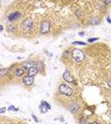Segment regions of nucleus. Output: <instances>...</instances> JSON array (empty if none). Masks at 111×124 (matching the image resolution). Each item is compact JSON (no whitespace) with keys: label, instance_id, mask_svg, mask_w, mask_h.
<instances>
[{"label":"nucleus","instance_id":"obj_1","mask_svg":"<svg viewBox=\"0 0 111 124\" xmlns=\"http://www.w3.org/2000/svg\"><path fill=\"white\" fill-rule=\"evenodd\" d=\"M72 57L75 61L79 63V62H82L85 58V56H84V53L82 50H80L78 48H75V49L72 50Z\"/></svg>","mask_w":111,"mask_h":124},{"label":"nucleus","instance_id":"obj_2","mask_svg":"<svg viewBox=\"0 0 111 124\" xmlns=\"http://www.w3.org/2000/svg\"><path fill=\"white\" fill-rule=\"evenodd\" d=\"M58 91H59V93L61 95H64L66 96H73V89L70 86H68L67 84H63V83L60 84L59 87H58Z\"/></svg>","mask_w":111,"mask_h":124},{"label":"nucleus","instance_id":"obj_3","mask_svg":"<svg viewBox=\"0 0 111 124\" xmlns=\"http://www.w3.org/2000/svg\"><path fill=\"white\" fill-rule=\"evenodd\" d=\"M33 25H34V22H33L32 18H30V17H29V18H26V19L22 22V24H21L23 30H27V31L31 30V29L33 28Z\"/></svg>","mask_w":111,"mask_h":124},{"label":"nucleus","instance_id":"obj_4","mask_svg":"<svg viewBox=\"0 0 111 124\" xmlns=\"http://www.w3.org/2000/svg\"><path fill=\"white\" fill-rule=\"evenodd\" d=\"M62 77H63V79H64L66 82L76 84V82H75V80H74V78H73V76H72L71 73H70L68 70H65V72H64V73H63V74H62Z\"/></svg>","mask_w":111,"mask_h":124},{"label":"nucleus","instance_id":"obj_5","mask_svg":"<svg viewBox=\"0 0 111 124\" xmlns=\"http://www.w3.org/2000/svg\"><path fill=\"white\" fill-rule=\"evenodd\" d=\"M49 110H51V105H50L47 101L42 100L41 103H40V105H39V111H40L41 113L45 114V113H47Z\"/></svg>","mask_w":111,"mask_h":124},{"label":"nucleus","instance_id":"obj_6","mask_svg":"<svg viewBox=\"0 0 111 124\" xmlns=\"http://www.w3.org/2000/svg\"><path fill=\"white\" fill-rule=\"evenodd\" d=\"M49 30H50V23L48 21L41 22V24H40V33L42 34H47L49 32Z\"/></svg>","mask_w":111,"mask_h":124},{"label":"nucleus","instance_id":"obj_7","mask_svg":"<svg viewBox=\"0 0 111 124\" xmlns=\"http://www.w3.org/2000/svg\"><path fill=\"white\" fill-rule=\"evenodd\" d=\"M34 81H35L34 76H29V75H27V76H24V77L22 78V82H23L25 85H27V86L33 85Z\"/></svg>","mask_w":111,"mask_h":124},{"label":"nucleus","instance_id":"obj_8","mask_svg":"<svg viewBox=\"0 0 111 124\" xmlns=\"http://www.w3.org/2000/svg\"><path fill=\"white\" fill-rule=\"evenodd\" d=\"M68 110H69L72 114H76V113L80 110V106H79V104H77L76 102H72V103L68 106Z\"/></svg>","mask_w":111,"mask_h":124},{"label":"nucleus","instance_id":"obj_9","mask_svg":"<svg viewBox=\"0 0 111 124\" xmlns=\"http://www.w3.org/2000/svg\"><path fill=\"white\" fill-rule=\"evenodd\" d=\"M19 17H20V12H19V11H13V12H12V13L9 14L8 19H9L10 21H14V20L18 19Z\"/></svg>","mask_w":111,"mask_h":124},{"label":"nucleus","instance_id":"obj_10","mask_svg":"<svg viewBox=\"0 0 111 124\" xmlns=\"http://www.w3.org/2000/svg\"><path fill=\"white\" fill-rule=\"evenodd\" d=\"M33 67H35V62H32V61H27L25 63H22V69H25V70H30L31 68Z\"/></svg>","mask_w":111,"mask_h":124},{"label":"nucleus","instance_id":"obj_11","mask_svg":"<svg viewBox=\"0 0 111 124\" xmlns=\"http://www.w3.org/2000/svg\"><path fill=\"white\" fill-rule=\"evenodd\" d=\"M37 73H38V70H37L36 67H33L30 70H28V75L29 76H35Z\"/></svg>","mask_w":111,"mask_h":124},{"label":"nucleus","instance_id":"obj_12","mask_svg":"<svg viewBox=\"0 0 111 124\" xmlns=\"http://www.w3.org/2000/svg\"><path fill=\"white\" fill-rule=\"evenodd\" d=\"M24 74V69H22V68H16L15 70H14V75L15 76H22Z\"/></svg>","mask_w":111,"mask_h":124},{"label":"nucleus","instance_id":"obj_13","mask_svg":"<svg viewBox=\"0 0 111 124\" xmlns=\"http://www.w3.org/2000/svg\"><path fill=\"white\" fill-rule=\"evenodd\" d=\"M35 67L37 68V70L39 71V70H41V71H43L44 70V65H43V63L41 61H37L35 62Z\"/></svg>","mask_w":111,"mask_h":124},{"label":"nucleus","instance_id":"obj_14","mask_svg":"<svg viewBox=\"0 0 111 124\" xmlns=\"http://www.w3.org/2000/svg\"><path fill=\"white\" fill-rule=\"evenodd\" d=\"M9 72H10V69H3V70H0V77L6 75Z\"/></svg>","mask_w":111,"mask_h":124},{"label":"nucleus","instance_id":"obj_15","mask_svg":"<svg viewBox=\"0 0 111 124\" xmlns=\"http://www.w3.org/2000/svg\"><path fill=\"white\" fill-rule=\"evenodd\" d=\"M72 44L73 45H82V46H84L85 45V43L82 42V41H74Z\"/></svg>","mask_w":111,"mask_h":124},{"label":"nucleus","instance_id":"obj_16","mask_svg":"<svg viewBox=\"0 0 111 124\" xmlns=\"http://www.w3.org/2000/svg\"><path fill=\"white\" fill-rule=\"evenodd\" d=\"M97 40H99V37H91V38L87 39V41H88L89 43H92V42H94V41H97Z\"/></svg>","mask_w":111,"mask_h":124},{"label":"nucleus","instance_id":"obj_17","mask_svg":"<svg viewBox=\"0 0 111 124\" xmlns=\"http://www.w3.org/2000/svg\"><path fill=\"white\" fill-rule=\"evenodd\" d=\"M79 124H86V119L84 118H81L79 119Z\"/></svg>","mask_w":111,"mask_h":124},{"label":"nucleus","instance_id":"obj_18","mask_svg":"<svg viewBox=\"0 0 111 124\" xmlns=\"http://www.w3.org/2000/svg\"><path fill=\"white\" fill-rule=\"evenodd\" d=\"M14 30H15V27L13 25H11V26L8 27V31L9 32H14Z\"/></svg>","mask_w":111,"mask_h":124},{"label":"nucleus","instance_id":"obj_19","mask_svg":"<svg viewBox=\"0 0 111 124\" xmlns=\"http://www.w3.org/2000/svg\"><path fill=\"white\" fill-rule=\"evenodd\" d=\"M32 118H33V119L35 120V122H36V123L38 122V119H37V118L35 117V115H34V114H33V115H32Z\"/></svg>","mask_w":111,"mask_h":124},{"label":"nucleus","instance_id":"obj_20","mask_svg":"<svg viewBox=\"0 0 111 124\" xmlns=\"http://www.w3.org/2000/svg\"><path fill=\"white\" fill-rule=\"evenodd\" d=\"M13 109H14V106H13V105H11V106H9V107L7 108L8 111H13Z\"/></svg>","mask_w":111,"mask_h":124},{"label":"nucleus","instance_id":"obj_21","mask_svg":"<svg viewBox=\"0 0 111 124\" xmlns=\"http://www.w3.org/2000/svg\"><path fill=\"white\" fill-rule=\"evenodd\" d=\"M6 110H7V109L4 108V107H3V108H0V114H4V113L6 112Z\"/></svg>","mask_w":111,"mask_h":124},{"label":"nucleus","instance_id":"obj_22","mask_svg":"<svg viewBox=\"0 0 111 124\" xmlns=\"http://www.w3.org/2000/svg\"><path fill=\"white\" fill-rule=\"evenodd\" d=\"M103 2H104L105 4H110L111 0H103Z\"/></svg>","mask_w":111,"mask_h":124},{"label":"nucleus","instance_id":"obj_23","mask_svg":"<svg viewBox=\"0 0 111 124\" xmlns=\"http://www.w3.org/2000/svg\"><path fill=\"white\" fill-rule=\"evenodd\" d=\"M87 124H100V123L97 122V121H91V122H88Z\"/></svg>","mask_w":111,"mask_h":124},{"label":"nucleus","instance_id":"obj_24","mask_svg":"<svg viewBox=\"0 0 111 124\" xmlns=\"http://www.w3.org/2000/svg\"><path fill=\"white\" fill-rule=\"evenodd\" d=\"M13 111H14V112H17V111H19V108H15V107H14Z\"/></svg>","mask_w":111,"mask_h":124},{"label":"nucleus","instance_id":"obj_25","mask_svg":"<svg viewBox=\"0 0 111 124\" xmlns=\"http://www.w3.org/2000/svg\"><path fill=\"white\" fill-rule=\"evenodd\" d=\"M107 85H108V86H109V87H110V88H111V79H110V80H109V81H108V83H107Z\"/></svg>","mask_w":111,"mask_h":124},{"label":"nucleus","instance_id":"obj_26","mask_svg":"<svg viewBox=\"0 0 111 124\" xmlns=\"http://www.w3.org/2000/svg\"><path fill=\"white\" fill-rule=\"evenodd\" d=\"M80 34V35H81V36H83V35H84V33H80V34Z\"/></svg>","mask_w":111,"mask_h":124},{"label":"nucleus","instance_id":"obj_27","mask_svg":"<svg viewBox=\"0 0 111 124\" xmlns=\"http://www.w3.org/2000/svg\"><path fill=\"white\" fill-rule=\"evenodd\" d=\"M2 31H3V26L0 25V32H2Z\"/></svg>","mask_w":111,"mask_h":124},{"label":"nucleus","instance_id":"obj_28","mask_svg":"<svg viewBox=\"0 0 111 124\" xmlns=\"http://www.w3.org/2000/svg\"><path fill=\"white\" fill-rule=\"evenodd\" d=\"M106 20H107V22H109V23H111V19L109 18V17H107V19H106Z\"/></svg>","mask_w":111,"mask_h":124},{"label":"nucleus","instance_id":"obj_29","mask_svg":"<svg viewBox=\"0 0 111 124\" xmlns=\"http://www.w3.org/2000/svg\"><path fill=\"white\" fill-rule=\"evenodd\" d=\"M109 117H110V118H111V112L109 113Z\"/></svg>","mask_w":111,"mask_h":124},{"label":"nucleus","instance_id":"obj_30","mask_svg":"<svg viewBox=\"0 0 111 124\" xmlns=\"http://www.w3.org/2000/svg\"><path fill=\"white\" fill-rule=\"evenodd\" d=\"M65 124H67V123H65Z\"/></svg>","mask_w":111,"mask_h":124}]
</instances>
